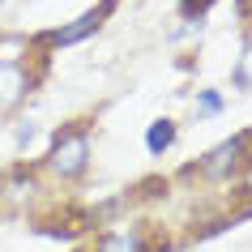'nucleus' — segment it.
<instances>
[{
  "label": "nucleus",
  "mask_w": 252,
  "mask_h": 252,
  "mask_svg": "<svg viewBox=\"0 0 252 252\" xmlns=\"http://www.w3.org/2000/svg\"><path fill=\"white\" fill-rule=\"evenodd\" d=\"M210 4H214V0H184V13H188V17H192V13L201 17L205 9H210Z\"/></svg>",
  "instance_id": "nucleus-9"
},
{
  "label": "nucleus",
  "mask_w": 252,
  "mask_h": 252,
  "mask_svg": "<svg viewBox=\"0 0 252 252\" xmlns=\"http://www.w3.org/2000/svg\"><path fill=\"white\" fill-rule=\"evenodd\" d=\"M111 9H116V0H103L98 9H90V13H81L77 22H73V26L56 30V34H52V43H60V47H68V43H81L86 34H94V30H98V22H103V17L111 13Z\"/></svg>",
  "instance_id": "nucleus-2"
},
{
  "label": "nucleus",
  "mask_w": 252,
  "mask_h": 252,
  "mask_svg": "<svg viewBox=\"0 0 252 252\" xmlns=\"http://www.w3.org/2000/svg\"><path fill=\"white\" fill-rule=\"evenodd\" d=\"M98 252H141V235H137V231H116V235H103Z\"/></svg>",
  "instance_id": "nucleus-6"
},
{
  "label": "nucleus",
  "mask_w": 252,
  "mask_h": 252,
  "mask_svg": "<svg viewBox=\"0 0 252 252\" xmlns=\"http://www.w3.org/2000/svg\"><path fill=\"white\" fill-rule=\"evenodd\" d=\"M22 94H26V73L17 64H9V60H0V111L13 107Z\"/></svg>",
  "instance_id": "nucleus-4"
},
{
  "label": "nucleus",
  "mask_w": 252,
  "mask_h": 252,
  "mask_svg": "<svg viewBox=\"0 0 252 252\" xmlns=\"http://www.w3.org/2000/svg\"><path fill=\"white\" fill-rule=\"evenodd\" d=\"M235 81H239V86H244V90H252V43H248V47H244V56H239Z\"/></svg>",
  "instance_id": "nucleus-7"
},
{
  "label": "nucleus",
  "mask_w": 252,
  "mask_h": 252,
  "mask_svg": "<svg viewBox=\"0 0 252 252\" xmlns=\"http://www.w3.org/2000/svg\"><path fill=\"white\" fill-rule=\"evenodd\" d=\"M244 146H248V133H235L231 141H222L218 150H210V158H205V175H226V171L239 162Z\"/></svg>",
  "instance_id": "nucleus-3"
},
{
  "label": "nucleus",
  "mask_w": 252,
  "mask_h": 252,
  "mask_svg": "<svg viewBox=\"0 0 252 252\" xmlns=\"http://www.w3.org/2000/svg\"><path fill=\"white\" fill-rule=\"evenodd\" d=\"M86 162H90V141H86V133L56 137V146H52V171L56 175H77V171H86Z\"/></svg>",
  "instance_id": "nucleus-1"
},
{
  "label": "nucleus",
  "mask_w": 252,
  "mask_h": 252,
  "mask_svg": "<svg viewBox=\"0 0 252 252\" xmlns=\"http://www.w3.org/2000/svg\"><path fill=\"white\" fill-rule=\"evenodd\" d=\"M171 141H175V124H171V120H154V124H150V133H146L150 154H162V150H171Z\"/></svg>",
  "instance_id": "nucleus-5"
},
{
  "label": "nucleus",
  "mask_w": 252,
  "mask_h": 252,
  "mask_svg": "<svg viewBox=\"0 0 252 252\" xmlns=\"http://www.w3.org/2000/svg\"><path fill=\"white\" fill-rule=\"evenodd\" d=\"M201 111H210V116H214V111H222V94L205 90V94H201Z\"/></svg>",
  "instance_id": "nucleus-8"
}]
</instances>
